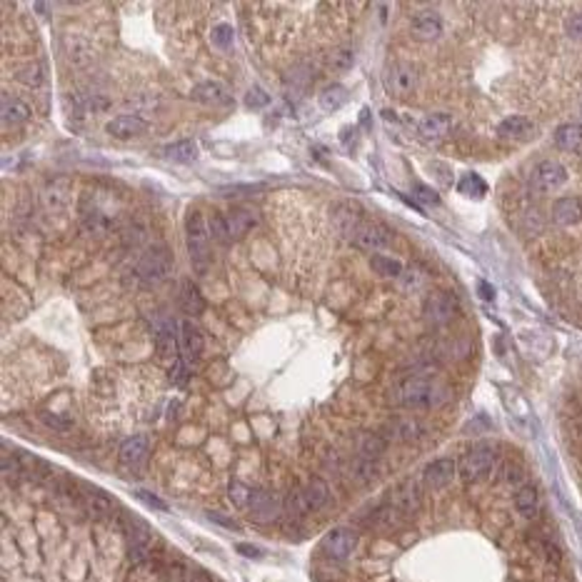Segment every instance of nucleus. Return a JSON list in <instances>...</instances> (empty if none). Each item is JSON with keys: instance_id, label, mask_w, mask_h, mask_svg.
Masks as SVG:
<instances>
[{"instance_id": "obj_1", "label": "nucleus", "mask_w": 582, "mask_h": 582, "mask_svg": "<svg viewBox=\"0 0 582 582\" xmlns=\"http://www.w3.org/2000/svg\"><path fill=\"white\" fill-rule=\"evenodd\" d=\"M447 400V388L427 375H410L390 390V402L407 410H427Z\"/></svg>"}, {"instance_id": "obj_2", "label": "nucleus", "mask_w": 582, "mask_h": 582, "mask_svg": "<svg viewBox=\"0 0 582 582\" xmlns=\"http://www.w3.org/2000/svg\"><path fill=\"white\" fill-rule=\"evenodd\" d=\"M210 230H207V220L203 218L200 210H190L185 218V243H188L190 260L198 275H205L213 257H210Z\"/></svg>"}, {"instance_id": "obj_3", "label": "nucleus", "mask_w": 582, "mask_h": 582, "mask_svg": "<svg viewBox=\"0 0 582 582\" xmlns=\"http://www.w3.org/2000/svg\"><path fill=\"white\" fill-rule=\"evenodd\" d=\"M135 275L145 285H160L173 275V255L165 245H151L135 263Z\"/></svg>"}, {"instance_id": "obj_4", "label": "nucleus", "mask_w": 582, "mask_h": 582, "mask_svg": "<svg viewBox=\"0 0 582 582\" xmlns=\"http://www.w3.org/2000/svg\"><path fill=\"white\" fill-rule=\"evenodd\" d=\"M495 460H497V452H495L493 445H475L460 457L457 472L465 482H477L485 475H490V470L495 468Z\"/></svg>"}, {"instance_id": "obj_5", "label": "nucleus", "mask_w": 582, "mask_h": 582, "mask_svg": "<svg viewBox=\"0 0 582 582\" xmlns=\"http://www.w3.org/2000/svg\"><path fill=\"white\" fill-rule=\"evenodd\" d=\"M395 240L393 230L382 223H373V220H365L363 225L357 228L355 235H352V243L365 253H373V255H380L385 248H390Z\"/></svg>"}, {"instance_id": "obj_6", "label": "nucleus", "mask_w": 582, "mask_h": 582, "mask_svg": "<svg viewBox=\"0 0 582 582\" xmlns=\"http://www.w3.org/2000/svg\"><path fill=\"white\" fill-rule=\"evenodd\" d=\"M567 182V170L557 160H542L530 173V185L535 193H555Z\"/></svg>"}, {"instance_id": "obj_7", "label": "nucleus", "mask_w": 582, "mask_h": 582, "mask_svg": "<svg viewBox=\"0 0 582 582\" xmlns=\"http://www.w3.org/2000/svg\"><path fill=\"white\" fill-rule=\"evenodd\" d=\"M418 83H420V73L410 63H395L385 73V88L395 98H410L418 90Z\"/></svg>"}, {"instance_id": "obj_8", "label": "nucleus", "mask_w": 582, "mask_h": 582, "mask_svg": "<svg viewBox=\"0 0 582 582\" xmlns=\"http://www.w3.org/2000/svg\"><path fill=\"white\" fill-rule=\"evenodd\" d=\"M457 310H460V305H457L455 295L452 293H432L427 295L425 305H422V313H425V320L430 323V325H447V323H452V320L457 318Z\"/></svg>"}, {"instance_id": "obj_9", "label": "nucleus", "mask_w": 582, "mask_h": 582, "mask_svg": "<svg viewBox=\"0 0 582 582\" xmlns=\"http://www.w3.org/2000/svg\"><path fill=\"white\" fill-rule=\"evenodd\" d=\"M105 132L110 138L118 140H130V138H140L143 132H148V120H143L140 115H115L113 120H108Z\"/></svg>"}, {"instance_id": "obj_10", "label": "nucleus", "mask_w": 582, "mask_h": 582, "mask_svg": "<svg viewBox=\"0 0 582 582\" xmlns=\"http://www.w3.org/2000/svg\"><path fill=\"white\" fill-rule=\"evenodd\" d=\"M357 545V535L348 527H335L327 532V538L323 540V550L332 557V560H348L352 555Z\"/></svg>"}, {"instance_id": "obj_11", "label": "nucleus", "mask_w": 582, "mask_h": 582, "mask_svg": "<svg viewBox=\"0 0 582 582\" xmlns=\"http://www.w3.org/2000/svg\"><path fill=\"white\" fill-rule=\"evenodd\" d=\"M455 472H457L455 460H450V457H440V460H432V463L425 468L422 482L432 490L447 488V485L455 480Z\"/></svg>"}, {"instance_id": "obj_12", "label": "nucleus", "mask_w": 582, "mask_h": 582, "mask_svg": "<svg viewBox=\"0 0 582 582\" xmlns=\"http://www.w3.org/2000/svg\"><path fill=\"white\" fill-rule=\"evenodd\" d=\"M332 220H335V228H338L340 232H343L345 238H350L355 235V230L360 225H363V210H360V205H355V203H340L335 210H332Z\"/></svg>"}, {"instance_id": "obj_13", "label": "nucleus", "mask_w": 582, "mask_h": 582, "mask_svg": "<svg viewBox=\"0 0 582 582\" xmlns=\"http://www.w3.org/2000/svg\"><path fill=\"white\" fill-rule=\"evenodd\" d=\"M250 515L257 522H273L280 515V500L270 490H255L250 500Z\"/></svg>"}, {"instance_id": "obj_14", "label": "nucleus", "mask_w": 582, "mask_h": 582, "mask_svg": "<svg viewBox=\"0 0 582 582\" xmlns=\"http://www.w3.org/2000/svg\"><path fill=\"white\" fill-rule=\"evenodd\" d=\"M410 31L418 40H435L443 35V18L435 10H420L410 23Z\"/></svg>"}, {"instance_id": "obj_15", "label": "nucleus", "mask_w": 582, "mask_h": 582, "mask_svg": "<svg viewBox=\"0 0 582 582\" xmlns=\"http://www.w3.org/2000/svg\"><path fill=\"white\" fill-rule=\"evenodd\" d=\"M180 350L185 365L195 363L203 352V332L198 330L193 320H182L180 323Z\"/></svg>"}, {"instance_id": "obj_16", "label": "nucleus", "mask_w": 582, "mask_h": 582, "mask_svg": "<svg viewBox=\"0 0 582 582\" xmlns=\"http://www.w3.org/2000/svg\"><path fill=\"white\" fill-rule=\"evenodd\" d=\"M450 130H452V118L447 113H432L418 123V135L422 140H430V143L447 138Z\"/></svg>"}, {"instance_id": "obj_17", "label": "nucleus", "mask_w": 582, "mask_h": 582, "mask_svg": "<svg viewBox=\"0 0 582 582\" xmlns=\"http://www.w3.org/2000/svg\"><path fill=\"white\" fill-rule=\"evenodd\" d=\"M390 505L397 507L400 515H410L420 507V485L415 480H405L402 485L393 490V500Z\"/></svg>"}, {"instance_id": "obj_18", "label": "nucleus", "mask_w": 582, "mask_h": 582, "mask_svg": "<svg viewBox=\"0 0 582 582\" xmlns=\"http://www.w3.org/2000/svg\"><path fill=\"white\" fill-rule=\"evenodd\" d=\"M388 435L393 440H400V443H418L425 435V427L415 418H395L388 425Z\"/></svg>"}, {"instance_id": "obj_19", "label": "nucleus", "mask_w": 582, "mask_h": 582, "mask_svg": "<svg viewBox=\"0 0 582 582\" xmlns=\"http://www.w3.org/2000/svg\"><path fill=\"white\" fill-rule=\"evenodd\" d=\"M497 135L505 140H527L535 135V123L522 115H510L497 126Z\"/></svg>"}, {"instance_id": "obj_20", "label": "nucleus", "mask_w": 582, "mask_h": 582, "mask_svg": "<svg viewBox=\"0 0 582 582\" xmlns=\"http://www.w3.org/2000/svg\"><path fill=\"white\" fill-rule=\"evenodd\" d=\"M148 450H151V445H148V438H143V435H135V438H128L126 443L120 445V463L128 465V468H138V465L145 463V457H148Z\"/></svg>"}, {"instance_id": "obj_21", "label": "nucleus", "mask_w": 582, "mask_h": 582, "mask_svg": "<svg viewBox=\"0 0 582 582\" xmlns=\"http://www.w3.org/2000/svg\"><path fill=\"white\" fill-rule=\"evenodd\" d=\"M178 335H176V325L170 320H160L155 325V350L160 357H176L178 355Z\"/></svg>"}, {"instance_id": "obj_22", "label": "nucleus", "mask_w": 582, "mask_h": 582, "mask_svg": "<svg viewBox=\"0 0 582 582\" xmlns=\"http://www.w3.org/2000/svg\"><path fill=\"white\" fill-rule=\"evenodd\" d=\"M63 45H65V58H68L70 65L83 68V65H88L93 60V48H90L88 40L83 38V35H68L63 40Z\"/></svg>"}, {"instance_id": "obj_23", "label": "nucleus", "mask_w": 582, "mask_h": 582, "mask_svg": "<svg viewBox=\"0 0 582 582\" xmlns=\"http://www.w3.org/2000/svg\"><path fill=\"white\" fill-rule=\"evenodd\" d=\"M552 220L557 225H575L582 220V203L577 198H560L552 205Z\"/></svg>"}, {"instance_id": "obj_24", "label": "nucleus", "mask_w": 582, "mask_h": 582, "mask_svg": "<svg viewBox=\"0 0 582 582\" xmlns=\"http://www.w3.org/2000/svg\"><path fill=\"white\" fill-rule=\"evenodd\" d=\"M193 101L203 103V105H228V90L220 83H198L193 88Z\"/></svg>"}, {"instance_id": "obj_25", "label": "nucleus", "mask_w": 582, "mask_h": 582, "mask_svg": "<svg viewBox=\"0 0 582 582\" xmlns=\"http://www.w3.org/2000/svg\"><path fill=\"white\" fill-rule=\"evenodd\" d=\"M0 115H3V123H6V126H20V123H26V120L31 118V108L20 101V98L6 95V98H3V108H0Z\"/></svg>"}, {"instance_id": "obj_26", "label": "nucleus", "mask_w": 582, "mask_h": 582, "mask_svg": "<svg viewBox=\"0 0 582 582\" xmlns=\"http://www.w3.org/2000/svg\"><path fill=\"white\" fill-rule=\"evenodd\" d=\"M302 493H305L310 510H323L330 502V488H327V482L323 477H310L307 485L302 488Z\"/></svg>"}, {"instance_id": "obj_27", "label": "nucleus", "mask_w": 582, "mask_h": 582, "mask_svg": "<svg viewBox=\"0 0 582 582\" xmlns=\"http://www.w3.org/2000/svg\"><path fill=\"white\" fill-rule=\"evenodd\" d=\"M228 220V230H230V238H243L245 232L255 225V215L248 207H235L225 215Z\"/></svg>"}, {"instance_id": "obj_28", "label": "nucleus", "mask_w": 582, "mask_h": 582, "mask_svg": "<svg viewBox=\"0 0 582 582\" xmlns=\"http://www.w3.org/2000/svg\"><path fill=\"white\" fill-rule=\"evenodd\" d=\"M357 450H360V457L377 460L382 452L388 450V438H385V435H377V432H363L360 440H357Z\"/></svg>"}, {"instance_id": "obj_29", "label": "nucleus", "mask_w": 582, "mask_h": 582, "mask_svg": "<svg viewBox=\"0 0 582 582\" xmlns=\"http://www.w3.org/2000/svg\"><path fill=\"white\" fill-rule=\"evenodd\" d=\"M540 507V495L532 485H522V488L515 493V510H517L522 517H535Z\"/></svg>"}, {"instance_id": "obj_30", "label": "nucleus", "mask_w": 582, "mask_h": 582, "mask_svg": "<svg viewBox=\"0 0 582 582\" xmlns=\"http://www.w3.org/2000/svg\"><path fill=\"white\" fill-rule=\"evenodd\" d=\"M555 145L560 151H575L582 145V126L565 123L555 130Z\"/></svg>"}, {"instance_id": "obj_31", "label": "nucleus", "mask_w": 582, "mask_h": 582, "mask_svg": "<svg viewBox=\"0 0 582 582\" xmlns=\"http://www.w3.org/2000/svg\"><path fill=\"white\" fill-rule=\"evenodd\" d=\"M282 510H285V515H288L290 520H300L302 515L310 513V505H307L302 488H293L288 495H285V500H282Z\"/></svg>"}, {"instance_id": "obj_32", "label": "nucleus", "mask_w": 582, "mask_h": 582, "mask_svg": "<svg viewBox=\"0 0 582 582\" xmlns=\"http://www.w3.org/2000/svg\"><path fill=\"white\" fill-rule=\"evenodd\" d=\"M163 155L168 160H176V163H193L195 157H198V145L193 140H178V143L165 148Z\"/></svg>"}, {"instance_id": "obj_33", "label": "nucleus", "mask_w": 582, "mask_h": 582, "mask_svg": "<svg viewBox=\"0 0 582 582\" xmlns=\"http://www.w3.org/2000/svg\"><path fill=\"white\" fill-rule=\"evenodd\" d=\"M180 305L188 315H200L205 310V300H203L200 290L195 288L193 282H182V295H180Z\"/></svg>"}, {"instance_id": "obj_34", "label": "nucleus", "mask_w": 582, "mask_h": 582, "mask_svg": "<svg viewBox=\"0 0 582 582\" xmlns=\"http://www.w3.org/2000/svg\"><path fill=\"white\" fill-rule=\"evenodd\" d=\"M370 268L375 270V275H382V277H400L405 273L400 260H395V257H388V255H373L370 257Z\"/></svg>"}, {"instance_id": "obj_35", "label": "nucleus", "mask_w": 582, "mask_h": 582, "mask_svg": "<svg viewBox=\"0 0 582 582\" xmlns=\"http://www.w3.org/2000/svg\"><path fill=\"white\" fill-rule=\"evenodd\" d=\"M345 101H348V90H345L343 85H327V88L320 93V108L327 110V113L340 110V108L345 105Z\"/></svg>"}, {"instance_id": "obj_36", "label": "nucleus", "mask_w": 582, "mask_h": 582, "mask_svg": "<svg viewBox=\"0 0 582 582\" xmlns=\"http://www.w3.org/2000/svg\"><path fill=\"white\" fill-rule=\"evenodd\" d=\"M350 472L357 482L368 485V482H373L377 477V465H375V460H368V457L357 455L355 460L350 463Z\"/></svg>"}, {"instance_id": "obj_37", "label": "nucleus", "mask_w": 582, "mask_h": 582, "mask_svg": "<svg viewBox=\"0 0 582 582\" xmlns=\"http://www.w3.org/2000/svg\"><path fill=\"white\" fill-rule=\"evenodd\" d=\"M457 190L463 195H468V198H480V195L488 193V185H485V180H482L480 176H475V173H465V176L460 178V182H457Z\"/></svg>"}, {"instance_id": "obj_38", "label": "nucleus", "mask_w": 582, "mask_h": 582, "mask_svg": "<svg viewBox=\"0 0 582 582\" xmlns=\"http://www.w3.org/2000/svg\"><path fill=\"white\" fill-rule=\"evenodd\" d=\"M397 520H400V510L393 507V505H382V507H377L375 513H373V525L382 527V530L395 527L397 525Z\"/></svg>"}, {"instance_id": "obj_39", "label": "nucleus", "mask_w": 582, "mask_h": 582, "mask_svg": "<svg viewBox=\"0 0 582 582\" xmlns=\"http://www.w3.org/2000/svg\"><path fill=\"white\" fill-rule=\"evenodd\" d=\"M207 230H210V238L218 240V243H230V230H228V220L223 213H213L207 220Z\"/></svg>"}, {"instance_id": "obj_40", "label": "nucleus", "mask_w": 582, "mask_h": 582, "mask_svg": "<svg viewBox=\"0 0 582 582\" xmlns=\"http://www.w3.org/2000/svg\"><path fill=\"white\" fill-rule=\"evenodd\" d=\"M85 502H88L90 513L95 515V517H105V515H110V510H113V505H110V500H108L103 493H88L85 495Z\"/></svg>"}, {"instance_id": "obj_41", "label": "nucleus", "mask_w": 582, "mask_h": 582, "mask_svg": "<svg viewBox=\"0 0 582 582\" xmlns=\"http://www.w3.org/2000/svg\"><path fill=\"white\" fill-rule=\"evenodd\" d=\"M228 495H230V502L235 507H248L253 500V490L248 488V485H243V482L232 480L230 488H228Z\"/></svg>"}, {"instance_id": "obj_42", "label": "nucleus", "mask_w": 582, "mask_h": 582, "mask_svg": "<svg viewBox=\"0 0 582 582\" xmlns=\"http://www.w3.org/2000/svg\"><path fill=\"white\" fill-rule=\"evenodd\" d=\"M63 105H65V113H68L70 118L83 120V118H85V113H88V103L83 101L78 93H65Z\"/></svg>"}, {"instance_id": "obj_43", "label": "nucleus", "mask_w": 582, "mask_h": 582, "mask_svg": "<svg viewBox=\"0 0 582 582\" xmlns=\"http://www.w3.org/2000/svg\"><path fill=\"white\" fill-rule=\"evenodd\" d=\"M18 80L26 83V85H31V88H35V85H43V80H45L43 68H40V65H28V68H23L18 73Z\"/></svg>"}, {"instance_id": "obj_44", "label": "nucleus", "mask_w": 582, "mask_h": 582, "mask_svg": "<svg viewBox=\"0 0 582 582\" xmlns=\"http://www.w3.org/2000/svg\"><path fill=\"white\" fill-rule=\"evenodd\" d=\"M270 103V95L265 93L260 85H253L250 90H248V95H245V105L248 108H265Z\"/></svg>"}, {"instance_id": "obj_45", "label": "nucleus", "mask_w": 582, "mask_h": 582, "mask_svg": "<svg viewBox=\"0 0 582 582\" xmlns=\"http://www.w3.org/2000/svg\"><path fill=\"white\" fill-rule=\"evenodd\" d=\"M213 43L218 48H230L232 43V28L228 23H220V26L213 28Z\"/></svg>"}, {"instance_id": "obj_46", "label": "nucleus", "mask_w": 582, "mask_h": 582, "mask_svg": "<svg viewBox=\"0 0 582 582\" xmlns=\"http://www.w3.org/2000/svg\"><path fill=\"white\" fill-rule=\"evenodd\" d=\"M188 570L182 567L180 563H170L163 572V582H188Z\"/></svg>"}, {"instance_id": "obj_47", "label": "nucleus", "mask_w": 582, "mask_h": 582, "mask_svg": "<svg viewBox=\"0 0 582 582\" xmlns=\"http://www.w3.org/2000/svg\"><path fill=\"white\" fill-rule=\"evenodd\" d=\"M400 280H402V288L405 290H420L425 285V277H422L420 270H405L400 275Z\"/></svg>"}, {"instance_id": "obj_48", "label": "nucleus", "mask_w": 582, "mask_h": 582, "mask_svg": "<svg viewBox=\"0 0 582 582\" xmlns=\"http://www.w3.org/2000/svg\"><path fill=\"white\" fill-rule=\"evenodd\" d=\"M413 193H415V198H418V200L427 203V205H438V203H440L438 193H435L432 188H425V185H420V182L413 188Z\"/></svg>"}, {"instance_id": "obj_49", "label": "nucleus", "mask_w": 582, "mask_h": 582, "mask_svg": "<svg viewBox=\"0 0 582 582\" xmlns=\"http://www.w3.org/2000/svg\"><path fill=\"white\" fill-rule=\"evenodd\" d=\"M565 28H567V35H572V38H582V13L570 15L567 23H565Z\"/></svg>"}, {"instance_id": "obj_50", "label": "nucleus", "mask_w": 582, "mask_h": 582, "mask_svg": "<svg viewBox=\"0 0 582 582\" xmlns=\"http://www.w3.org/2000/svg\"><path fill=\"white\" fill-rule=\"evenodd\" d=\"M3 475L10 480V477H15V475H20V463L15 460V457H3Z\"/></svg>"}, {"instance_id": "obj_51", "label": "nucleus", "mask_w": 582, "mask_h": 582, "mask_svg": "<svg viewBox=\"0 0 582 582\" xmlns=\"http://www.w3.org/2000/svg\"><path fill=\"white\" fill-rule=\"evenodd\" d=\"M332 65L340 68V70H348L352 65V53L350 51H340L338 55L332 58Z\"/></svg>"}, {"instance_id": "obj_52", "label": "nucleus", "mask_w": 582, "mask_h": 582, "mask_svg": "<svg viewBox=\"0 0 582 582\" xmlns=\"http://www.w3.org/2000/svg\"><path fill=\"white\" fill-rule=\"evenodd\" d=\"M138 497L140 500H145L151 507H157V510H168V505H165L163 500H157L155 495H151V493H145V490H138Z\"/></svg>"}, {"instance_id": "obj_53", "label": "nucleus", "mask_w": 582, "mask_h": 582, "mask_svg": "<svg viewBox=\"0 0 582 582\" xmlns=\"http://www.w3.org/2000/svg\"><path fill=\"white\" fill-rule=\"evenodd\" d=\"M182 373H185V360H176V365L170 368V377H173V382H182L185 377H182Z\"/></svg>"}, {"instance_id": "obj_54", "label": "nucleus", "mask_w": 582, "mask_h": 582, "mask_svg": "<svg viewBox=\"0 0 582 582\" xmlns=\"http://www.w3.org/2000/svg\"><path fill=\"white\" fill-rule=\"evenodd\" d=\"M210 520H213V522H220L223 527H230V530H235V527H238L235 522H230L225 515H220V513H210Z\"/></svg>"}, {"instance_id": "obj_55", "label": "nucleus", "mask_w": 582, "mask_h": 582, "mask_svg": "<svg viewBox=\"0 0 582 582\" xmlns=\"http://www.w3.org/2000/svg\"><path fill=\"white\" fill-rule=\"evenodd\" d=\"M188 582H213V580H210V575H207V572H203V570H195V572H190Z\"/></svg>"}, {"instance_id": "obj_56", "label": "nucleus", "mask_w": 582, "mask_h": 582, "mask_svg": "<svg viewBox=\"0 0 582 582\" xmlns=\"http://www.w3.org/2000/svg\"><path fill=\"white\" fill-rule=\"evenodd\" d=\"M507 482H513V485H515V482H522V470H520V468H510V470H507Z\"/></svg>"}, {"instance_id": "obj_57", "label": "nucleus", "mask_w": 582, "mask_h": 582, "mask_svg": "<svg viewBox=\"0 0 582 582\" xmlns=\"http://www.w3.org/2000/svg\"><path fill=\"white\" fill-rule=\"evenodd\" d=\"M238 552H243V555H248V557L260 555V550H257V547H250V545H238Z\"/></svg>"}, {"instance_id": "obj_58", "label": "nucleus", "mask_w": 582, "mask_h": 582, "mask_svg": "<svg viewBox=\"0 0 582 582\" xmlns=\"http://www.w3.org/2000/svg\"><path fill=\"white\" fill-rule=\"evenodd\" d=\"M480 288H482V293H485V298H488V300H493V288H490L488 282H482Z\"/></svg>"}, {"instance_id": "obj_59", "label": "nucleus", "mask_w": 582, "mask_h": 582, "mask_svg": "<svg viewBox=\"0 0 582 582\" xmlns=\"http://www.w3.org/2000/svg\"><path fill=\"white\" fill-rule=\"evenodd\" d=\"M580 115H582V108H580Z\"/></svg>"}]
</instances>
